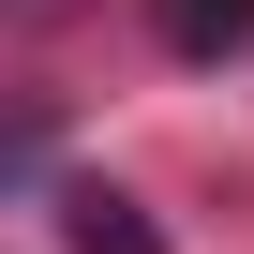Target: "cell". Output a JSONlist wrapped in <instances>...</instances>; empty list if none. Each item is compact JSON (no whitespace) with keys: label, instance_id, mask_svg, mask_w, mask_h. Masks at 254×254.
<instances>
[{"label":"cell","instance_id":"6da1fadb","mask_svg":"<svg viewBox=\"0 0 254 254\" xmlns=\"http://www.w3.org/2000/svg\"><path fill=\"white\" fill-rule=\"evenodd\" d=\"M60 239L75 254H165V224L120 194V180H60Z\"/></svg>","mask_w":254,"mask_h":254},{"label":"cell","instance_id":"7a4b0ae2","mask_svg":"<svg viewBox=\"0 0 254 254\" xmlns=\"http://www.w3.org/2000/svg\"><path fill=\"white\" fill-rule=\"evenodd\" d=\"M239 30H254V0H165V45L180 60H224Z\"/></svg>","mask_w":254,"mask_h":254},{"label":"cell","instance_id":"3957f363","mask_svg":"<svg viewBox=\"0 0 254 254\" xmlns=\"http://www.w3.org/2000/svg\"><path fill=\"white\" fill-rule=\"evenodd\" d=\"M60 15H90V0H0V30H60Z\"/></svg>","mask_w":254,"mask_h":254},{"label":"cell","instance_id":"277c9868","mask_svg":"<svg viewBox=\"0 0 254 254\" xmlns=\"http://www.w3.org/2000/svg\"><path fill=\"white\" fill-rule=\"evenodd\" d=\"M30 150H45V120H0V180H15V165H30Z\"/></svg>","mask_w":254,"mask_h":254}]
</instances>
